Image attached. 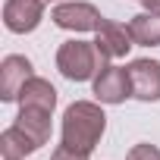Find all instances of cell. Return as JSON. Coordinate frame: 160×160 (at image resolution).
<instances>
[{"instance_id": "cell-6", "label": "cell", "mask_w": 160, "mask_h": 160, "mask_svg": "<svg viewBox=\"0 0 160 160\" xmlns=\"http://www.w3.org/2000/svg\"><path fill=\"white\" fill-rule=\"evenodd\" d=\"M132 98L138 101H160V63L157 60H132L129 63Z\"/></svg>"}, {"instance_id": "cell-2", "label": "cell", "mask_w": 160, "mask_h": 160, "mask_svg": "<svg viewBox=\"0 0 160 160\" xmlns=\"http://www.w3.org/2000/svg\"><path fill=\"white\" fill-rule=\"evenodd\" d=\"M107 60L98 53L94 41H66L57 50V69L69 78V82H88L101 72Z\"/></svg>"}, {"instance_id": "cell-11", "label": "cell", "mask_w": 160, "mask_h": 160, "mask_svg": "<svg viewBox=\"0 0 160 160\" xmlns=\"http://www.w3.org/2000/svg\"><path fill=\"white\" fill-rule=\"evenodd\" d=\"M129 35H132V41L141 44V47H157V44H160V13L144 10V13L132 16V19H129Z\"/></svg>"}, {"instance_id": "cell-5", "label": "cell", "mask_w": 160, "mask_h": 160, "mask_svg": "<svg viewBox=\"0 0 160 160\" xmlns=\"http://www.w3.org/2000/svg\"><path fill=\"white\" fill-rule=\"evenodd\" d=\"M44 3L47 0H7L3 3V25L13 35H28L38 28L44 19Z\"/></svg>"}, {"instance_id": "cell-10", "label": "cell", "mask_w": 160, "mask_h": 160, "mask_svg": "<svg viewBox=\"0 0 160 160\" xmlns=\"http://www.w3.org/2000/svg\"><path fill=\"white\" fill-rule=\"evenodd\" d=\"M16 126L41 148L47 144L50 138V113L47 110H35V107H19V116H16Z\"/></svg>"}, {"instance_id": "cell-9", "label": "cell", "mask_w": 160, "mask_h": 160, "mask_svg": "<svg viewBox=\"0 0 160 160\" xmlns=\"http://www.w3.org/2000/svg\"><path fill=\"white\" fill-rule=\"evenodd\" d=\"M19 104H22V107H35V110L53 113V107H57V88L47 82V78L32 75L28 82H25V88L19 91Z\"/></svg>"}, {"instance_id": "cell-1", "label": "cell", "mask_w": 160, "mask_h": 160, "mask_svg": "<svg viewBox=\"0 0 160 160\" xmlns=\"http://www.w3.org/2000/svg\"><path fill=\"white\" fill-rule=\"evenodd\" d=\"M104 129H107V116H104V110L98 104L75 101L63 113V141L60 144L91 157V151L98 148V141L104 135Z\"/></svg>"}, {"instance_id": "cell-7", "label": "cell", "mask_w": 160, "mask_h": 160, "mask_svg": "<svg viewBox=\"0 0 160 160\" xmlns=\"http://www.w3.org/2000/svg\"><path fill=\"white\" fill-rule=\"evenodd\" d=\"M132 44H135V41H132V35H129V25H116V22H110V19H101V25H98V32H94V47H98V53H101L104 60H119V57H126Z\"/></svg>"}, {"instance_id": "cell-15", "label": "cell", "mask_w": 160, "mask_h": 160, "mask_svg": "<svg viewBox=\"0 0 160 160\" xmlns=\"http://www.w3.org/2000/svg\"><path fill=\"white\" fill-rule=\"evenodd\" d=\"M144 3V10H154V13H160V0H141Z\"/></svg>"}, {"instance_id": "cell-8", "label": "cell", "mask_w": 160, "mask_h": 160, "mask_svg": "<svg viewBox=\"0 0 160 160\" xmlns=\"http://www.w3.org/2000/svg\"><path fill=\"white\" fill-rule=\"evenodd\" d=\"M32 78V63L19 53H10L0 63V98L3 101H19V91Z\"/></svg>"}, {"instance_id": "cell-3", "label": "cell", "mask_w": 160, "mask_h": 160, "mask_svg": "<svg viewBox=\"0 0 160 160\" xmlns=\"http://www.w3.org/2000/svg\"><path fill=\"white\" fill-rule=\"evenodd\" d=\"M94 98L101 104H122L126 98H132V82H129V69L122 66H101V72L94 75Z\"/></svg>"}, {"instance_id": "cell-12", "label": "cell", "mask_w": 160, "mask_h": 160, "mask_svg": "<svg viewBox=\"0 0 160 160\" xmlns=\"http://www.w3.org/2000/svg\"><path fill=\"white\" fill-rule=\"evenodd\" d=\"M38 151V144L13 122L3 135H0V154H3V160H25L28 154H35Z\"/></svg>"}, {"instance_id": "cell-4", "label": "cell", "mask_w": 160, "mask_h": 160, "mask_svg": "<svg viewBox=\"0 0 160 160\" xmlns=\"http://www.w3.org/2000/svg\"><path fill=\"white\" fill-rule=\"evenodd\" d=\"M50 19H53V25L57 28H66V32H98V25H101V13H98V7H91V3H60V7H53V13H50Z\"/></svg>"}, {"instance_id": "cell-13", "label": "cell", "mask_w": 160, "mask_h": 160, "mask_svg": "<svg viewBox=\"0 0 160 160\" xmlns=\"http://www.w3.org/2000/svg\"><path fill=\"white\" fill-rule=\"evenodd\" d=\"M126 160H160V148H154V144H135L126 154Z\"/></svg>"}, {"instance_id": "cell-14", "label": "cell", "mask_w": 160, "mask_h": 160, "mask_svg": "<svg viewBox=\"0 0 160 160\" xmlns=\"http://www.w3.org/2000/svg\"><path fill=\"white\" fill-rule=\"evenodd\" d=\"M50 160H88V154H78V151H72V148L60 144V148L50 154Z\"/></svg>"}]
</instances>
